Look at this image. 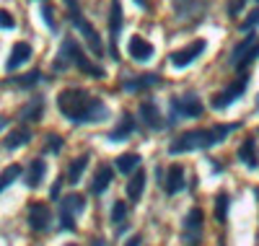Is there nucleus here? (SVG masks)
Instances as JSON below:
<instances>
[{"instance_id": "1", "label": "nucleus", "mask_w": 259, "mask_h": 246, "mask_svg": "<svg viewBox=\"0 0 259 246\" xmlns=\"http://www.w3.org/2000/svg\"><path fill=\"white\" fill-rule=\"evenodd\" d=\"M57 109L73 125H96L109 117V106L83 88H65L57 94Z\"/></svg>"}, {"instance_id": "2", "label": "nucleus", "mask_w": 259, "mask_h": 246, "mask_svg": "<svg viewBox=\"0 0 259 246\" xmlns=\"http://www.w3.org/2000/svg\"><path fill=\"white\" fill-rule=\"evenodd\" d=\"M241 125H215V127H202V130H189L182 132V135L168 145L171 155L179 153H189V150H207L212 145H221L233 130H239Z\"/></svg>"}, {"instance_id": "3", "label": "nucleus", "mask_w": 259, "mask_h": 246, "mask_svg": "<svg viewBox=\"0 0 259 246\" xmlns=\"http://www.w3.org/2000/svg\"><path fill=\"white\" fill-rule=\"evenodd\" d=\"M200 114H202V101L197 99V94L174 96L168 101V119H166V125H177L182 117H200Z\"/></svg>"}, {"instance_id": "4", "label": "nucleus", "mask_w": 259, "mask_h": 246, "mask_svg": "<svg viewBox=\"0 0 259 246\" xmlns=\"http://www.w3.org/2000/svg\"><path fill=\"white\" fill-rule=\"evenodd\" d=\"M246 86H249V75L246 73H241L239 78H236L233 83H228L223 91H218L212 96V109H218V111H223L226 106H231V104H236L241 96H244V91H246Z\"/></svg>"}, {"instance_id": "5", "label": "nucleus", "mask_w": 259, "mask_h": 246, "mask_svg": "<svg viewBox=\"0 0 259 246\" xmlns=\"http://www.w3.org/2000/svg\"><path fill=\"white\" fill-rule=\"evenodd\" d=\"M83 208H85L83 194H68V197H62V202H60V226L65 231H75V215L83 213Z\"/></svg>"}, {"instance_id": "6", "label": "nucleus", "mask_w": 259, "mask_h": 246, "mask_svg": "<svg viewBox=\"0 0 259 246\" xmlns=\"http://www.w3.org/2000/svg\"><path fill=\"white\" fill-rule=\"evenodd\" d=\"M122 24H124L122 3H119V0H112V3H109V55H112V60H119V52H117V39H119Z\"/></svg>"}, {"instance_id": "7", "label": "nucleus", "mask_w": 259, "mask_h": 246, "mask_svg": "<svg viewBox=\"0 0 259 246\" xmlns=\"http://www.w3.org/2000/svg\"><path fill=\"white\" fill-rule=\"evenodd\" d=\"M205 39H194V42H189L187 47H182V50H177V52H171V65L174 68H187V65H192L194 60H197L202 52H205Z\"/></svg>"}, {"instance_id": "8", "label": "nucleus", "mask_w": 259, "mask_h": 246, "mask_svg": "<svg viewBox=\"0 0 259 246\" xmlns=\"http://www.w3.org/2000/svg\"><path fill=\"white\" fill-rule=\"evenodd\" d=\"M70 21H73V26L85 36V44H89V47H91V52L94 55H101L104 52V44H101V36H99V31L89 24V21H85V18H80V11L78 13H70Z\"/></svg>"}, {"instance_id": "9", "label": "nucleus", "mask_w": 259, "mask_h": 246, "mask_svg": "<svg viewBox=\"0 0 259 246\" xmlns=\"http://www.w3.org/2000/svg\"><path fill=\"white\" fill-rule=\"evenodd\" d=\"M50 223H52V213L45 202H31L29 205V226H31V231H36V233L50 231Z\"/></svg>"}, {"instance_id": "10", "label": "nucleus", "mask_w": 259, "mask_h": 246, "mask_svg": "<svg viewBox=\"0 0 259 246\" xmlns=\"http://www.w3.org/2000/svg\"><path fill=\"white\" fill-rule=\"evenodd\" d=\"M127 52H130V57L133 60H138V62H145V60H150L153 57V44H150L148 39H143L140 34H135V36H130V42H127Z\"/></svg>"}, {"instance_id": "11", "label": "nucleus", "mask_w": 259, "mask_h": 246, "mask_svg": "<svg viewBox=\"0 0 259 246\" xmlns=\"http://www.w3.org/2000/svg\"><path fill=\"white\" fill-rule=\"evenodd\" d=\"M135 117L133 114H122V119L117 122V127H112L109 132H106V140H112V143H124L130 140V135L135 132Z\"/></svg>"}, {"instance_id": "12", "label": "nucleus", "mask_w": 259, "mask_h": 246, "mask_svg": "<svg viewBox=\"0 0 259 246\" xmlns=\"http://www.w3.org/2000/svg\"><path fill=\"white\" fill-rule=\"evenodd\" d=\"M140 117H143V122H145L150 130H163V127H166L161 111H158V104H156L153 99H145V101L140 104Z\"/></svg>"}, {"instance_id": "13", "label": "nucleus", "mask_w": 259, "mask_h": 246, "mask_svg": "<svg viewBox=\"0 0 259 246\" xmlns=\"http://www.w3.org/2000/svg\"><path fill=\"white\" fill-rule=\"evenodd\" d=\"M75 50H78V44H75V39H65L62 44H60V50H57V57H55V70L60 73V70H68L70 65H73V57H75Z\"/></svg>"}, {"instance_id": "14", "label": "nucleus", "mask_w": 259, "mask_h": 246, "mask_svg": "<svg viewBox=\"0 0 259 246\" xmlns=\"http://www.w3.org/2000/svg\"><path fill=\"white\" fill-rule=\"evenodd\" d=\"M153 86H158V75H153V73H143V75L122 80V88L127 94H140V91H145V88H153Z\"/></svg>"}, {"instance_id": "15", "label": "nucleus", "mask_w": 259, "mask_h": 246, "mask_svg": "<svg viewBox=\"0 0 259 246\" xmlns=\"http://www.w3.org/2000/svg\"><path fill=\"white\" fill-rule=\"evenodd\" d=\"M207 8V0H174V11L182 21L192 18V16H202Z\"/></svg>"}, {"instance_id": "16", "label": "nucleus", "mask_w": 259, "mask_h": 246, "mask_svg": "<svg viewBox=\"0 0 259 246\" xmlns=\"http://www.w3.org/2000/svg\"><path fill=\"white\" fill-rule=\"evenodd\" d=\"M112 182H114V169L104 163V166H99V169H96V174H94L91 192H94V194H104L106 189L112 187Z\"/></svg>"}, {"instance_id": "17", "label": "nucleus", "mask_w": 259, "mask_h": 246, "mask_svg": "<svg viewBox=\"0 0 259 246\" xmlns=\"http://www.w3.org/2000/svg\"><path fill=\"white\" fill-rule=\"evenodd\" d=\"M184 187H187V182H184V169H182L179 163L168 166V171H166V182H163V189H166L168 194H177V192H182Z\"/></svg>"}, {"instance_id": "18", "label": "nucleus", "mask_w": 259, "mask_h": 246, "mask_svg": "<svg viewBox=\"0 0 259 246\" xmlns=\"http://www.w3.org/2000/svg\"><path fill=\"white\" fill-rule=\"evenodd\" d=\"M239 161L246 169H256L259 166V150H256V138H246L239 148Z\"/></svg>"}, {"instance_id": "19", "label": "nucleus", "mask_w": 259, "mask_h": 246, "mask_svg": "<svg viewBox=\"0 0 259 246\" xmlns=\"http://www.w3.org/2000/svg\"><path fill=\"white\" fill-rule=\"evenodd\" d=\"M31 60V47L26 42H18V44H13V50H11V57H8V62H6V68L8 70H16V68H21L24 62H29Z\"/></svg>"}, {"instance_id": "20", "label": "nucleus", "mask_w": 259, "mask_h": 246, "mask_svg": "<svg viewBox=\"0 0 259 246\" xmlns=\"http://www.w3.org/2000/svg\"><path fill=\"white\" fill-rule=\"evenodd\" d=\"M73 65L80 70V73H85V75H91V78H104V68H99V65H94L89 57H85L83 52H80V47L75 50V57H73Z\"/></svg>"}, {"instance_id": "21", "label": "nucleus", "mask_w": 259, "mask_h": 246, "mask_svg": "<svg viewBox=\"0 0 259 246\" xmlns=\"http://www.w3.org/2000/svg\"><path fill=\"white\" fill-rule=\"evenodd\" d=\"M145 171L138 169L133 176H130V182H127V197H130V202H138V199L143 197V189H145Z\"/></svg>"}, {"instance_id": "22", "label": "nucleus", "mask_w": 259, "mask_h": 246, "mask_svg": "<svg viewBox=\"0 0 259 246\" xmlns=\"http://www.w3.org/2000/svg\"><path fill=\"white\" fill-rule=\"evenodd\" d=\"M202 220H205L202 210H200V208H192V210L187 213V218H184V236L194 233V238H200V231H202Z\"/></svg>"}, {"instance_id": "23", "label": "nucleus", "mask_w": 259, "mask_h": 246, "mask_svg": "<svg viewBox=\"0 0 259 246\" xmlns=\"http://www.w3.org/2000/svg\"><path fill=\"white\" fill-rule=\"evenodd\" d=\"M45 174H47V163L41 161V158H34L29 163V169H26V184L31 189H36L41 184V179H45Z\"/></svg>"}, {"instance_id": "24", "label": "nucleus", "mask_w": 259, "mask_h": 246, "mask_svg": "<svg viewBox=\"0 0 259 246\" xmlns=\"http://www.w3.org/2000/svg\"><path fill=\"white\" fill-rule=\"evenodd\" d=\"M41 114H45V99H31L21 109V119H26V122H39Z\"/></svg>"}, {"instance_id": "25", "label": "nucleus", "mask_w": 259, "mask_h": 246, "mask_svg": "<svg viewBox=\"0 0 259 246\" xmlns=\"http://www.w3.org/2000/svg\"><path fill=\"white\" fill-rule=\"evenodd\" d=\"M254 44H256V34H249V36H244L239 44H236V47L231 50V65H233V68H236V65H239L241 62V57L254 47Z\"/></svg>"}, {"instance_id": "26", "label": "nucleus", "mask_w": 259, "mask_h": 246, "mask_svg": "<svg viewBox=\"0 0 259 246\" xmlns=\"http://www.w3.org/2000/svg\"><path fill=\"white\" fill-rule=\"evenodd\" d=\"M89 153H83V155H78V158L70 163V169H68V184H78L80 182V176H83V171H85V166H89Z\"/></svg>"}, {"instance_id": "27", "label": "nucleus", "mask_w": 259, "mask_h": 246, "mask_svg": "<svg viewBox=\"0 0 259 246\" xmlns=\"http://www.w3.org/2000/svg\"><path fill=\"white\" fill-rule=\"evenodd\" d=\"M29 140H31V132L26 127H18V130H13L11 135L6 138V150H16L21 145H26Z\"/></svg>"}, {"instance_id": "28", "label": "nucleus", "mask_w": 259, "mask_h": 246, "mask_svg": "<svg viewBox=\"0 0 259 246\" xmlns=\"http://www.w3.org/2000/svg\"><path fill=\"white\" fill-rule=\"evenodd\" d=\"M138 166H140V155L138 153H122L117 158V169L122 174H127V176H130V171H138Z\"/></svg>"}, {"instance_id": "29", "label": "nucleus", "mask_w": 259, "mask_h": 246, "mask_svg": "<svg viewBox=\"0 0 259 246\" xmlns=\"http://www.w3.org/2000/svg\"><path fill=\"white\" fill-rule=\"evenodd\" d=\"M39 80H41V73H39V70H31V73H26V75L11 78L8 83H11V86H18V88H34Z\"/></svg>"}, {"instance_id": "30", "label": "nucleus", "mask_w": 259, "mask_h": 246, "mask_svg": "<svg viewBox=\"0 0 259 246\" xmlns=\"http://www.w3.org/2000/svg\"><path fill=\"white\" fill-rule=\"evenodd\" d=\"M21 176V166H8L3 174H0V192H3V189H8L13 182H16V179Z\"/></svg>"}, {"instance_id": "31", "label": "nucleus", "mask_w": 259, "mask_h": 246, "mask_svg": "<svg viewBox=\"0 0 259 246\" xmlns=\"http://www.w3.org/2000/svg\"><path fill=\"white\" fill-rule=\"evenodd\" d=\"M215 218H218V223H226L228 218V194L221 192L218 199H215Z\"/></svg>"}, {"instance_id": "32", "label": "nucleus", "mask_w": 259, "mask_h": 246, "mask_svg": "<svg viewBox=\"0 0 259 246\" xmlns=\"http://www.w3.org/2000/svg\"><path fill=\"white\" fill-rule=\"evenodd\" d=\"M254 60H259V42L254 44V47H251V50H249L244 57H241V62L236 65V70H246V68H249V65H251Z\"/></svg>"}, {"instance_id": "33", "label": "nucleus", "mask_w": 259, "mask_h": 246, "mask_svg": "<svg viewBox=\"0 0 259 246\" xmlns=\"http://www.w3.org/2000/svg\"><path fill=\"white\" fill-rule=\"evenodd\" d=\"M259 26V8H254L246 18H244V24H241V31H246V34H251L254 29Z\"/></svg>"}, {"instance_id": "34", "label": "nucleus", "mask_w": 259, "mask_h": 246, "mask_svg": "<svg viewBox=\"0 0 259 246\" xmlns=\"http://www.w3.org/2000/svg\"><path fill=\"white\" fill-rule=\"evenodd\" d=\"M127 202H122V199H119V202H114V208H112V223H122L124 218H127Z\"/></svg>"}, {"instance_id": "35", "label": "nucleus", "mask_w": 259, "mask_h": 246, "mask_svg": "<svg viewBox=\"0 0 259 246\" xmlns=\"http://www.w3.org/2000/svg\"><path fill=\"white\" fill-rule=\"evenodd\" d=\"M41 16H45L47 26L55 31V29H57V21H55V11H52V6H50V3H45V6H41Z\"/></svg>"}, {"instance_id": "36", "label": "nucleus", "mask_w": 259, "mask_h": 246, "mask_svg": "<svg viewBox=\"0 0 259 246\" xmlns=\"http://www.w3.org/2000/svg\"><path fill=\"white\" fill-rule=\"evenodd\" d=\"M0 29H16V21L8 11H0Z\"/></svg>"}, {"instance_id": "37", "label": "nucleus", "mask_w": 259, "mask_h": 246, "mask_svg": "<svg viewBox=\"0 0 259 246\" xmlns=\"http://www.w3.org/2000/svg\"><path fill=\"white\" fill-rule=\"evenodd\" d=\"M60 148H62V138H60V135H50L47 150H50V153H60Z\"/></svg>"}, {"instance_id": "38", "label": "nucleus", "mask_w": 259, "mask_h": 246, "mask_svg": "<svg viewBox=\"0 0 259 246\" xmlns=\"http://www.w3.org/2000/svg\"><path fill=\"white\" fill-rule=\"evenodd\" d=\"M244 3H246V0H231V3H228V16H239Z\"/></svg>"}, {"instance_id": "39", "label": "nucleus", "mask_w": 259, "mask_h": 246, "mask_svg": "<svg viewBox=\"0 0 259 246\" xmlns=\"http://www.w3.org/2000/svg\"><path fill=\"white\" fill-rule=\"evenodd\" d=\"M140 243H143V236H138V233H135V236L130 238V241H127L124 246H140Z\"/></svg>"}, {"instance_id": "40", "label": "nucleus", "mask_w": 259, "mask_h": 246, "mask_svg": "<svg viewBox=\"0 0 259 246\" xmlns=\"http://www.w3.org/2000/svg\"><path fill=\"white\" fill-rule=\"evenodd\" d=\"M65 6L70 8V13H78V0H65Z\"/></svg>"}, {"instance_id": "41", "label": "nucleus", "mask_w": 259, "mask_h": 246, "mask_svg": "<svg viewBox=\"0 0 259 246\" xmlns=\"http://www.w3.org/2000/svg\"><path fill=\"white\" fill-rule=\"evenodd\" d=\"M60 187H62V179H57V182H55V187H52V197L60 194Z\"/></svg>"}, {"instance_id": "42", "label": "nucleus", "mask_w": 259, "mask_h": 246, "mask_svg": "<svg viewBox=\"0 0 259 246\" xmlns=\"http://www.w3.org/2000/svg\"><path fill=\"white\" fill-rule=\"evenodd\" d=\"M135 6H140V8H148V0H135Z\"/></svg>"}, {"instance_id": "43", "label": "nucleus", "mask_w": 259, "mask_h": 246, "mask_svg": "<svg viewBox=\"0 0 259 246\" xmlns=\"http://www.w3.org/2000/svg\"><path fill=\"white\" fill-rule=\"evenodd\" d=\"M3 127H6V119H3V117H0V130H3Z\"/></svg>"}, {"instance_id": "44", "label": "nucleus", "mask_w": 259, "mask_h": 246, "mask_svg": "<svg viewBox=\"0 0 259 246\" xmlns=\"http://www.w3.org/2000/svg\"><path fill=\"white\" fill-rule=\"evenodd\" d=\"M256 109H259V94H256Z\"/></svg>"}, {"instance_id": "45", "label": "nucleus", "mask_w": 259, "mask_h": 246, "mask_svg": "<svg viewBox=\"0 0 259 246\" xmlns=\"http://www.w3.org/2000/svg\"><path fill=\"white\" fill-rule=\"evenodd\" d=\"M68 246H75V243H68Z\"/></svg>"}]
</instances>
